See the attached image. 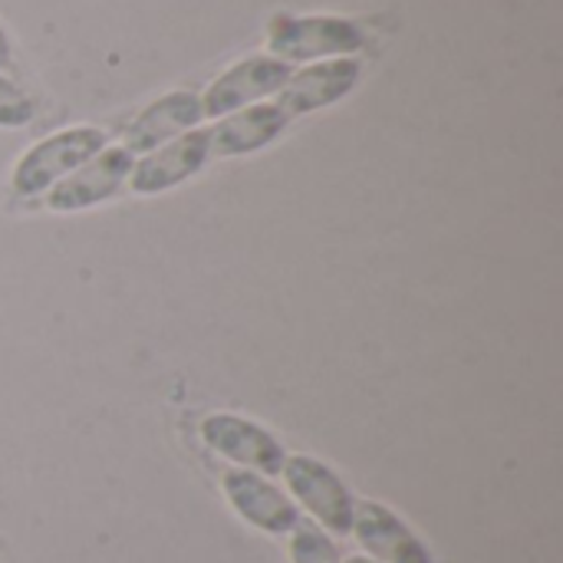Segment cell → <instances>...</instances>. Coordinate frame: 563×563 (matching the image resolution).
<instances>
[{"mask_svg": "<svg viewBox=\"0 0 563 563\" xmlns=\"http://www.w3.org/2000/svg\"><path fill=\"white\" fill-rule=\"evenodd\" d=\"M102 148H106V132H99V129L76 125V129L56 132L23 152V158L13 168V191L23 198H33L40 191L53 188L56 181H63L66 175H73L79 165H86Z\"/></svg>", "mask_w": 563, "mask_h": 563, "instance_id": "cell-1", "label": "cell"}, {"mask_svg": "<svg viewBox=\"0 0 563 563\" xmlns=\"http://www.w3.org/2000/svg\"><path fill=\"white\" fill-rule=\"evenodd\" d=\"M271 49L284 63H307L336 53H360L366 36L343 16H277L267 33Z\"/></svg>", "mask_w": 563, "mask_h": 563, "instance_id": "cell-2", "label": "cell"}, {"mask_svg": "<svg viewBox=\"0 0 563 563\" xmlns=\"http://www.w3.org/2000/svg\"><path fill=\"white\" fill-rule=\"evenodd\" d=\"M294 492V498L336 538L353 534V515H356V501L353 492L340 482V475L333 468H327L323 462L310 459V455H294L284 462L280 472Z\"/></svg>", "mask_w": 563, "mask_h": 563, "instance_id": "cell-3", "label": "cell"}, {"mask_svg": "<svg viewBox=\"0 0 563 563\" xmlns=\"http://www.w3.org/2000/svg\"><path fill=\"white\" fill-rule=\"evenodd\" d=\"M201 439L211 452L244 465L247 472H261V475H280L284 472L287 452H284L280 439H274L264 426H257L244 416H234V412L205 416Z\"/></svg>", "mask_w": 563, "mask_h": 563, "instance_id": "cell-4", "label": "cell"}, {"mask_svg": "<svg viewBox=\"0 0 563 563\" xmlns=\"http://www.w3.org/2000/svg\"><path fill=\"white\" fill-rule=\"evenodd\" d=\"M290 63L277 59V56H251V59H241L238 66H231L228 73H221L205 99H201V112L211 115V119H221V115H231L238 109H244L247 102H257L277 89H284V82L290 79Z\"/></svg>", "mask_w": 563, "mask_h": 563, "instance_id": "cell-5", "label": "cell"}, {"mask_svg": "<svg viewBox=\"0 0 563 563\" xmlns=\"http://www.w3.org/2000/svg\"><path fill=\"white\" fill-rule=\"evenodd\" d=\"M132 165H135V158L129 148H122V145L102 148L86 165H79L73 175H66L63 181L53 185L49 208L53 211H82V208L109 201L129 181Z\"/></svg>", "mask_w": 563, "mask_h": 563, "instance_id": "cell-6", "label": "cell"}, {"mask_svg": "<svg viewBox=\"0 0 563 563\" xmlns=\"http://www.w3.org/2000/svg\"><path fill=\"white\" fill-rule=\"evenodd\" d=\"M224 495L231 501V508L254 525L264 534H290L300 525V511L297 505L267 478L247 472V468H231L221 478Z\"/></svg>", "mask_w": 563, "mask_h": 563, "instance_id": "cell-7", "label": "cell"}, {"mask_svg": "<svg viewBox=\"0 0 563 563\" xmlns=\"http://www.w3.org/2000/svg\"><path fill=\"white\" fill-rule=\"evenodd\" d=\"M208 158H211L208 155V129L181 132L178 139H172L168 145H158L139 165H132V175H129L132 191L135 195L168 191V188L181 185L185 178H191L195 172H201Z\"/></svg>", "mask_w": 563, "mask_h": 563, "instance_id": "cell-8", "label": "cell"}, {"mask_svg": "<svg viewBox=\"0 0 563 563\" xmlns=\"http://www.w3.org/2000/svg\"><path fill=\"white\" fill-rule=\"evenodd\" d=\"M356 79H360V63L350 56H336V59L307 66L297 76H290L280 89L277 106L284 109L287 119L307 115V112L340 102L356 86Z\"/></svg>", "mask_w": 563, "mask_h": 563, "instance_id": "cell-9", "label": "cell"}, {"mask_svg": "<svg viewBox=\"0 0 563 563\" xmlns=\"http://www.w3.org/2000/svg\"><path fill=\"white\" fill-rule=\"evenodd\" d=\"M356 541L376 558V563H435L429 548L379 501H360L353 515Z\"/></svg>", "mask_w": 563, "mask_h": 563, "instance_id": "cell-10", "label": "cell"}, {"mask_svg": "<svg viewBox=\"0 0 563 563\" xmlns=\"http://www.w3.org/2000/svg\"><path fill=\"white\" fill-rule=\"evenodd\" d=\"M198 119H205L201 112V99L195 92H168L162 99H155L148 109H142L132 125L125 129V145L132 155L135 152H155L158 145H165L172 135H181L188 129L198 125Z\"/></svg>", "mask_w": 563, "mask_h": 563, "instance_id": "cell-11", "label": "cell"}, {"mask_svg": "<svg viewBox=\"0 0 563 563\" xmlns=\"http://www.w3.org/2000/svg\"><path fill=\"white\" fill-rule=\"evenodd\" d=\"M290 119L284 115V109L277 102L267 106H251L244 112H234L228 119H221L214 129H208V155L214 158H228V155H244V152H257L267 142H274L284 125Z\"/></svg>", "mask_w": 563, "mask_h": 563, "instance_id": "cell-12", "label": "cell"}, {"mask_svg": "<svg viewBox=\"0 0 563 563\" xmlns=\"http://www.w3.org/2000/svg\"><path fill=\"white\" fill-rule=\"evenodd\" d=\"M290 534H294L290 538V561L294 563H343L336 544L320 528L300 521Z\"/></svg>", "mask_w": 563, "mask_h": 563, "instance_id": "cell-13", "label": "cell"}, {"mask_svg": "<svg viewBox=\"0 0 563 563\" xmlns=\"http://www.w3.org/2000/svg\"><path fill=\"white\" fill-rule=\"evenodd\" d=\"M33 99L10 79L0 76V125L7 129H16V125H26L33 119Z\"/></svg>", "mask_w": 563, "mask_h": 563, "instance_id": "cell-14", "label": "cell"}, {"mask_svg": "<svg viewBox=\"0 0 563 563\" xmlns=\"http://www.w3.org/2000/svg\"><path fill=\"white\" fill-rule=\"evenodd\" d=\"M10 59H13V53H10V40H7V33L0 30V69H7V66H10Z\"/></svg>", "mask_w": 563, "mask_h": 563, "instance_id": "cell-15", "label": "cell"}, {"mask_svg": "<svg viewBox=\"0 0 563 563\" xmlns=\"http://www.w3.org/2000/svg\"><path fill=\"white\" fill-rule=\"evenodd\" d=\"M346 563H376V561H369V558H350Z\"/></svg>", "mask_w": 563, "mask_h": 563, "instance_id": "cell-16", "label": "cell"}]
</instances>
